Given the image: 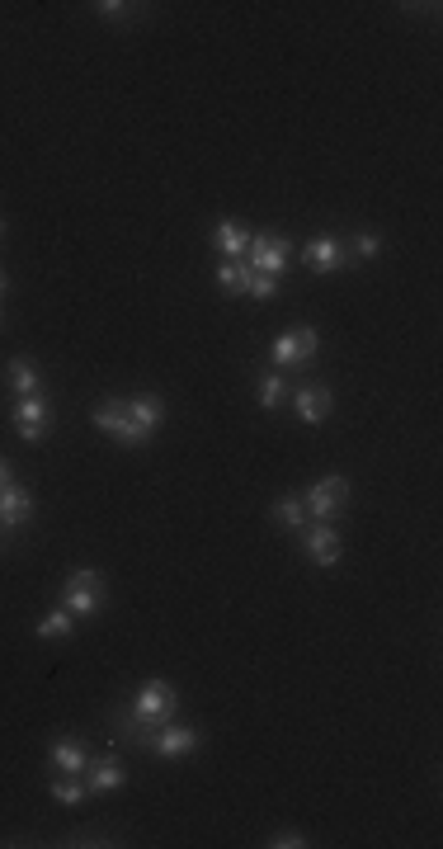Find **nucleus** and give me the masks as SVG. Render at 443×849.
<instances>
[{
	"mask_svg": "<svg viewBox=\"0 0 443 849\" xmlns=\"http://www.w3.org/2000/svg\"><path fill=\"white\" fill-rule=\"evenodd\" d=\"M95 430L109 434L123 449H142L156 439V430L165 425V401L156 392H137V397H114L95 406Z\"/></svg>",
	"mask_w": 443,
	"mask_h": 849,
	"instance_id": "1",
	"label": "nucleus"
},
{
	"mask_svg": "<svg viewBox=\"0 0 443 849\" xmlns=\"http://www.w3.org/2000/svg\"><path fill=\"white\" fill-rule=\"evenodd\" d=\"M142 727H165V722H175L180 717V689L170 680H147V684H137V694H132V708H128Z\"/></svg>",
	"mask_w": 443,
	"mask_h": 849,
	"instance_id": "2",
	"label": "nucleus"
},
{
	"mask_svg": "<svg viewBox=\"0 0 443 849\" xmlns=\"http://www.w3.org/2000/svg\"><path fill=\"white\" fill-rule=\"evenodd\" d=\"M62 609H71L76 618H95L104 609V576L95 566H76L62 581Z\"/></svg>",
	"mask_w": 443,
	"mask_h": 849,
	"instance_id": "3",
	"label": "nucleus"
},
{
	"mask_svg": "<svg viewBox=\"0 0 443 849\" xmlns=\"http://www.w3.org/2000/svg\"><path fill=\"white\" fill-rule=\"evenodd\" d=\"M316 350H321V331H316V326H293V331L274 335L269 359L279 368H297V364H312Z\"/></svg>",
	"mask_w": 443,
	"mask_h": 849,
	"instance_id": "4",
	"label": "nucleus"
},
{
	"mask_svg": "<svg viewBox=\"0 0 443 849\" xmlns=\"http://www.w3.org/2000/svg\"><path fill=\"white\" fill-rule=\"evenodd\" d=\"M302 505H307V519H335L345 515L349 505V477H321V482L307 486V496H302Z\"/></svg>",
	"mask_w": 443,
	"mask_h": 849,
	"instance_id": "5",
	"label": "nucleus"
},
{
	"mask_svg": "<svg viewBox=\"0 0 443 849\" xmlns=\"http://www.w3.org/2000/svg\"><path fill=\"white\" fill-rule=\"evenodd\" d=\"M15 434L24 444H43L52 434V401L38 392V397H19L15 406Z\"/></svg>",
	"mask_w": 443,
	"mask_h": 849,
	"instance_id": "6",
	"label": "nucleus"
},
{
	"mask_svg": "<svg viewBox=\"0 0 443 849\" xmlns=\"http://www.w3.org/2000/svg\"><path fill=\"white\" fill-rule=\"evenodd\" d=\"M250 274H269V279H279L283 265H288V255H293V246H288V236L279 232H264V236H250Z\"/></svg>",
	"mask_w": 443,
	"mask_h": 849,
	"instance_id": "7",
	"label": "nucleus"
},
{
	"mask_svg": "<svg viewBox=\"0 0 443 849\" xmlns=\"http://www.w3.org/2000/svg\"><path fill=\"white\" fill-rule=\"evenodd\" d=\"M302 548H307V557H312L316 566H340V557H345V538H340L335 524L312 519V524L302 529Z\"/></svg>",
	"mask_w": 443,
	"mask_h": 849,
	"instance_id": "8",
	"label": "nucleus"
},
{
	"mask_svg": "<svg viewBox=\"0 0 443 849\" xmlns=\"http://www.w3.org/2000/svg\"><path fill=\"white\" fill-rule=\"evenodd\" d=\"M198 746H203V732H198V727H189V722H165V727H156V741H151V750H156L161 760L194 755Z\"/></svg>",
	"mask_w": 443,
	"mask_h": 849,
	"instance_id": "9",
	"label": "nucleus"
},
{
	"mask_svg": "<svg viewBox=\"0 0 443 849\" xmlns=\"http://www.w3.org/2000/svg\"><path fill=\"white\" fill-rule=\"evenodd\" d=\"M33 519V491L24 482L0 486V529H24Z\"/></svg>",
	"mask_w": 443,
	"mask_h": 849,
	"instance_id": "10",
	"label": "nucleus"
},
{
	"mask_svg": "<svg viewBox=\"0 0 443 849\" xmlns=\"http://www.w3.org/2000/svg\"><path fill=\"white\" fill-rule=\"evenodd\" d=\"M293 406H297V420H302V425H321V420L335 411V397H330L326 383H302L293 392Z\"/></svg>",
	"mask_w": 443,
	"mask_h": 849,
	"instance_id": "11",
	"label": "nucleus"
},
{
	"mask_svg": "<svg viewBox=\"0 0 443 849\" xmlns=\"http://www.w3.org/2000/svg\"><path fill=\"white\" fill-rule=\"evenodd\" d=\"M123 783H128V769H123L118 755H99V760L85 765V788L90 793H118Z\"/></svg>",
	"mask_w": 443,
	"mask_h": 849,
	"instance_id": "12",
	"label": "nucleus"
},
{
	"mask_svg": "<svg viewBox=\"0 0 443 849\" xmlns=\"http://www.w3.org/2000/svg\"><path fill=\"white\" fill-rule=\"evenodd\" d=\"M250 227L246 222H236V217H222V222H217L213 227V246H217V255H222V260H236V255H246L250 250Z\"/></svg>",
	"mask_w": 443,
	"mask_h": 849,
	"instance_id": "13",
	"label": "nucleus"
},
{
	"mask_svg": "<svg viewBox=\"0 0 443 849\" xmlns=\"http://www.w3.org/2000/svg\"><path fill=\"white\" fill-rule=\"evenodd\" d=\"M48 765L62 769V774H85V765H90V750L76 741V736H57L48 746Z\"/></svg>",
	"mask_w": 443,
	"mask_h": 849,
	"instance_id": "14",
	"label": "nucleus"
},
{
	"mask_svg": "<svg viewBox=\"0 0 443 849\" xmlns=\"http://www.w3.org/2000/svg\"><path fill=\"white\" fill-rule=\"evenodd\" d=\"M302 260H307L316 274H340V269H345V250H340L335 236H316V241H307Z\"/></svg>",
	"mask_w": 443,
	"mask_h": 849,
	"instance_id": "15",
	"label": "nucleus"
},
{
	"mask_svg": "<svg viewBox=\"0 0 443 849\" xmlns=\"http://www.w3.org/2000/svg\"><path fill=\"white\" fill-rule=\"evenodd\" d=\"M5 387H10L15 397H38V392H43V373H38L29 359H10V364H5Z\"/></svg>",
	"mask_w": 443,
	"mask_h": 849,
	"instance_id": "16",
	"label": "nucleus"
},
{
	"mask_svg": "<svg viewBox=\"0 0 443 849\" xmlns=\"http://www.w3.org/2000/svg\"><path fill=\"white\" fill-rule=\"evenodd\" d=\"M269 515H274V524H283V529H293V533L307 529V505H302L297 491H283V496L269 505Z\"/></svg>",
	"mask_w": 443,
	"mask_h": 849,
	"instance_id": "17",
	"label": "nucleus"
},
{
	"mask_svg": "<svg viewBox=\"0 0 443 849\" xmlns=\"http://www.w3.org/2000/svg\"><path fill=\"white\" fill-rule=\"evenodd\" d=\"M33 633L43 637V642H62V637H71V633H76V614H71V609H62V604H57V609H48V614L38 618V628H33Z\"/></svg>",
	"mask_w": 443,
	"mask_h": 849,
	"instance_id": "18",
	"label": "nucleus"
},
{
	"mask_svg": "<svg viewBox=\"0 0 443 849\" xmlns=\"http://www.w3.org/2000/svg\"><path fill=\"white\" fill-rule=\"evenodd\" d=\"M114 732H118V741H128V746H137V750H151V741H156V732L151 727H142L137 717L123 708V713H114Z\"/></svg>",
	"mask_w": 443,
	"mask_h": 849,
	"instance_id": "19",
	"label": "nucleus"
},
{
	"mask_svg": "<svg viewBox=\"0 0 443 849\" xmlns=\"http://www.w3.org/2000/svg\"><path fill=\"white\" fill-rule=\"evenodd\" d=\"M217 288H222V293H246L250 265H241V260H222V265H217Z\"/></svg>",
	"mask_w": 443,
	"mask_h": 849,
	"instance_id": "20",
	"label": "nucleus"
},
{
	"mask_svg": "<svg viewBox=\"0 0 443 849\" xmlns=\"http://www.w3.org/2000/svg\"><path fill=\"white\" fill-rule=\"evenodd\" d=\"M283 397H288V383H283L279 373H264L260 383H255V401H260L264 411H279Z\"/></svg>",
	"mask_w": 443,
	"mask_h": 849,
	"instance_id": "21",
	"label": "nucleus"
},
{
	"mask_svg": "<svg viewBox=\"0 0 443 849\" xmlns=\"http://www.w3.org/2000/svg\"><path fill=\"white\" fill-rule=\"evenodd\" d=\"M85 793H90V788H85V783L76 779V774H62V779H52V798L62 802V807H81Z\"/></svg>",
	"mask_w": 443,
	"mask_h": 849,
	"instance_id": "22",
	"label": "nucleus"
},
{
	"mask_svg": "<svg viewBox=\"0 0 443 849\" xmlns=\"http://www.w3.org/2000/svg\"><path fill=\"white\" fill-rule=\"evenodd\" d=\"M382 246H387V241H382L378 227H363V232H354V260H378Z\"/></svg>",
	"mask_w": 443,
	"mask_h": 849,
	"instance_id": "23",
	"label": "nucleus"
},
{
	"mask_svg": "<svg viewBox=\"0 0 443 849\" xmlns=\"http://www.w3.org/2000/svg\"><path fill=\"white\" fill-rule=\"evenodd\" d=\"M246 293H250V298H260V302H274V298H279V279H269V274H250Z\"/></svg>",
	"mask_w": 443,
	"mask_h": 849,
	"instance_id": "24",
	"label": "nucleus"
},
{
	"mask_svg": "<svg viewBox=\"0 0 443 849\" xmlns=\"http://www.w3.org/2000/svg\"><path fill=\"white\" fill-rule=\"evenodd\" d=\"M95 10H99V19H114V24H123V19H128L137 5H123V0H99Z\"/></svg>",
	"mask_w": 443,
	"mask_h": 849,
	"instance_id": "25",
	"label": "nucleus"
},
{
	"mask_svg": "<svg viewBox=\"0 0 443 849\" xmlns=\"http://www.w3.org/2000/svg\"><path fill=\"white\" fill-rule=\"evenodd\" d=\"M269 845H274V849H307V845H312V840H307V835H302V831H279V835H274V840H269Z\"/></svg>",
	"mask_w": 443,
	"mask_h": 849,
	"instance_id": "26",
	"label": "nucleus"
},
{
	"mask_svg": "<svg viewBox=\"0 0 443 849\" xmlns=\"http://www.w3.org/2000/svg\"><path fill=\"white\" fill-rule=\"evenodd\" d=\"M15 482V472H10V458H0V486Z\"/></svg>",
	"mask_w": 443,
	"mask_h": 849,
	"instance_id": "27",
	"label": "nucleus"
},
{
	"mask_svg": "<svg viewBox=\"0 0 443 849\" xmlns=\"http://www.w3.org/2000/svg\"><path fill=\"white\" fill-rule=\"evenodd\" d=\"M0 236H5V217H0Z\"/></svg>",
	"mask_w": 443,
	"mask_h": 849,
	"instance_id": "28",
	"label": "nucleus"
},
{
	"mask_svg": "<svg viewBox=\"0 0 443 849\" xmlns=\"http://www.w3.org/2000/svg\"><path fill=\"white\" fill-rule=\"evenodd\" d=\"M0 279H10V274H5V269H0Z\"/></svg>",
	"mask_w": 443,
	"mask_h": 849,
	"instance_id": "29",
	"label": "nucleus"
},
{
	"mask_svg": "<svg viewBox=\"0 0 443 849\" xmlns=\"http://www.w3.org/2000/svg\"><path fill=\"white\" fill-rule=\"evenodd\" d=\"M0 321H5V312H0Z\"/></svg>",
	"mask_w": 443,
	"mask_h": 849,
	"instance_id": "30",
	"label": "nucleus"
}]
</instances>
